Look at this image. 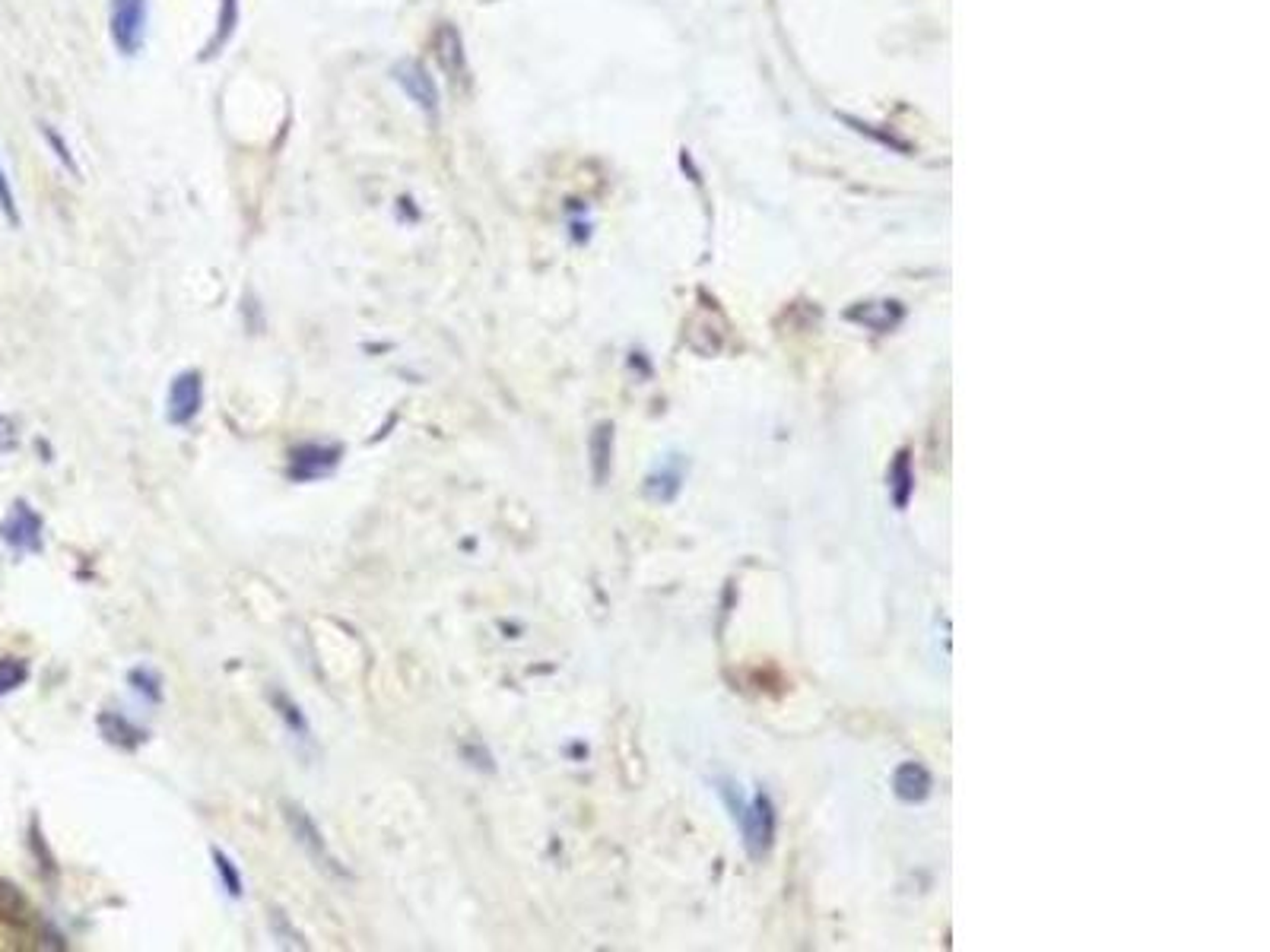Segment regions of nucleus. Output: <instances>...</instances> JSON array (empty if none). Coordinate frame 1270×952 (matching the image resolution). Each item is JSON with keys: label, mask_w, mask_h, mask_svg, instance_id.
<instances>
[{"label": "nucleus", "mask_w": 1270, "mask_h": 952, "mask_svg": "<svg viewBox=\"0 0 1270 952\" xmlns=\"http://www.w3.org/2000/svg\"><path fill=\"white\" fill-rule=\"evenodd\" d=\"M147 19L150 4L147 0H112L109 7V32L115 49L124 57H134L144 51L147 45Z\"/></svg>", "instance_id": "obj_2"}, {"label": "nucleus", "mask_w": 1270, "mask_h": 952, "mask_svg": "<svg viewBox=\"0 0 1270 952\" xmlns=\"http://www.w3.org/2000/svg\"><path fill=\"white\" fill-rule=\"evenodd\" d=\"M737 822L740 832H744V841L752 854H762L772 844L775 836V813L769 806V797H752L750 806H737Z\"/></svg>", "instance_id": "obj_4"}, {"label": "nucleus", "mask_w": 1270, "mask_h": 952, "mask_svg": "<svg viewBox=\"0 0 1270 952\" xmlns=\"http://www.w3.org/2000/svg\"><path fill=\"white\" fill-rule=\"evenodd\" d=\"M0 213L7 216V222H10V226H19V210H17V197H14V187H10V179H7L4 166H0Z\"/></svg>", "instance_id": "obj_14"}, {"label": "nucleus", "mask_w": 1270, "mask_h": 952, "mask_svg": "<svg viewBox=\"0 0 1270 952\" xmlns=\"http://www.w3.org/2000/svg\"><path fill=\"white\" fill-rule=\"evenodd\" d=\"M394 80L397 83L404 86V92L410 96V102L417 105L419 112H426L429 117H435L439 115V86H435V80L429 77V70L422 67L419 61H401V64H394Z\"/></svg>", "instance_id": "obj_5"}, {"label": "nucleus", "mask_w": 1270, "mask_h": 952, "mask_svg": "<svg viewBox=\"0 0 1270 952\" xmlns=\"http://www.w3.org/2000/svg\"><path fill=\"white\" fill-rule=\"evenodd\" d=\"M896 794L902 797V801H912V804L924 801V797L931 794V778H927V771L921 766H915V762L902 766L896 771Z\"/></svg>", "instance_id": "obj_8"}, {"label": "nucleus", "mask_w": 1270, "mask_h": 952, "mask_svg": "<svg viewBox=\"0 0 1270 952\" xmlns=\"http://www.w3.org/2000/svg\"><path fill=\"white\" fill-rule=\"evenodd\" d=\"M0 540L19 552H42V518L29 509V502H14L0 524Z\"/></svg>", "instance_id": "obj_3"}, {"label": "nucleus", "mask_w": 1270, "mask_h": 952, "mask_svg": "<svg viewBox=\"0 0 1270 952\" xmlns=\"http://www.w3.org/2000/svg\"><path fill=\"white\" fill-rule=\"evenodd\" d=\"M214 867H217V873L222 879V889H226L232 899H242V876H239V870H235V864L219 848H214Z\"/></svg>", "instance_id": "obj_12"}, {"label": "nucleus", "mask_w": 1270, "mask_h": 952, "mask_svg": "<svg viewBox=\"0 0 1270 952\" xmlns=\"http://www.w3.org/2000/svg\"><path fill=\"white\" fill-rule=\"evenodd\" d=\"M610 454H614V426L604 422V426H597L591 435V470H594L597 483H604L607 474H610Z\"/></svg>", "instance_id": "obj_10"}, {"label": "nucleus", "mask_w": 1270, "mask_h": 952, "mask_svg": "<svg viewBox=\"0 0 1270 952\" xmlns=\"http://www.w3.org/2000/svg\"><path fill=\"white\" fill-rule=\"evenodd\" d=\"M42 134H45V140H49V144H51V149L57 152V159H61V162H64V166H67L70 172H80V169H77V162H74V156H70V149L64 147V140L57 137V131H54V127L42 124Z\"/></svg>", "instance_id": "obj_16"}, {"label": "nucleus", "mask_w": 1270, "mask_h": 952, "mask_svg": "<svg viewBox=\"0 0 1270 952\" xmlns=\"http://www.w3.org/2000/svg\"><path fill=\"white\" fill-rule=\"evenodd\" d=\"M274 705L280 708V718H284L286 724H289V731L292 734H299L302 739H309V724H305V718H302V711H299V705H292L284 692H274Z\"/></svg>", "instance_id": "obj_13"}, {"label": "nucleus", "mask_w": 1270, "mask_h": 952, "mask_svg": "<svg viewBox=\"0 0 1270 952\" xmlns=\"http://www.w3.org/2000/svg\"><path fill=\"white\" fill-rule=\"evenodd\" d=\"M284 816H286V826H289V832H292V838L299 841V848L312 857V864L318 867V870H324L327 876H334V879H350V870L340 864V857L327 848V841H324V836H321V829L315 826V819L305 813V809L299 806V804H284Z\"/></svg>", "instance_id": "obj_1"}, {"label": "nucleus", "mask_w": 1270, "mask_h": 952, "mask_svg": "<svg viewBox=\"0 0 1270 952\" xmlns=\"http://www.w3.org/2000/svg\"><path fill=\"white\" fill-rule=\"evenodd\" d=\"M131 683H134L137 692H147V696H150L152 702H159V699H162V692H159V676L152 673V670H134V673H131Z\"/></svg>", "instance_id": "obj_15"}, {"label": "nucleus", "mask_w": 1270, "mask_h": 952, "mask_svg": "<svg viewBox=\"0 0 1270 952\" xmlns=\"http://www.w3.org/2000/svg\"><path fill=\"white\" fill-rule=\"evenodd\" d=\"M235 26H239V0H219L217 32H214V39L207 42L204 57H214V54H219V49H226V42L235 35Z\"/></svg>", "instance_id": "obj_9"}, {"label": "nucleus", "mask_w": 1270, "mask_h": 952, "mask_svg": "<svg viewBox=\"0 0 1270 952\" xmlns=\"http://www.w3.org/2000/svg\"><path fill=\"white\" fill-rule=\"evenodd\" d=\"M29 679V667L22 664V661H17V657H0V699L7 696V692H14V689H19L22 683Z\"/></svg>", "instance_id": "obj_11"}, {"label": "nucleus", "mask_w": 1270, "mask_h": 952, "mask_svg": "<svg viewBox=\"0 0 1270 952\" xmlns=\"http://www.w3.org/2000/svg\"><path fill=\"white\" fill-rule=\"evenodd\" d=\"M337 464H340V448H337V444L309 442V444H299V448L292 451L289 476L299 479V483H309V479L327 476Z\"/></svg>", "instance_id": "obj_7"}, {"label": "nucleus", "mask_w": 1270, "mask_h": 952, "mask_svg": "<svg viewBox=\"0 0 1270 952\" xmlns=\"http://www.w3.org/2000/svg\"><path fill=\"white\" fill-rule=\"evenodd\" d=\"M204 404V378L201 372H182L169 387V422L172 426H187Z\"/></svg>", "instance_id": "obj_6"}]
</instances>
